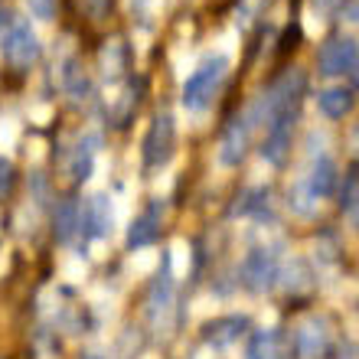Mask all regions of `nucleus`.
Returning <instances> with one entry per match:
<instances>
[{"label":"nucleus","mask_w":359,"mask_h":359,"mask_svg":"<svg viewBox=\"0 0 359 359\" xmlns=\"http://www.w3.org/2000/svg\"><path fill=\"white\" fill-rule=\"evenodd\" d=\"M173 147H177V121L173 114H157L144 134V167L147 170H157L173 157Z\"/></svg>","instance_id":"f03ea898"},{"label":"nucleus","mask_w":359,"mask_h":359,"mask_svg":"<svg viewBox=\"0 0 359 359\" xmlns=\"http://www.w3.org/2000/svg\"><path fill=\"white\" fill-rule=\"evenodd\" d=\"M173 301V278H170V258L163 255V271L157 274V281L151 284V294H147V313L151 320H157V313H167Z\"/></svg>","instance_id":"9b49d317"},{"label":"nucleus","mask_w":359,"mask_h":359,"mask_svg":"<svg viewBox=\"0 0 359 359\" xmlns=\"http://www.w3.org/2000/svg\"><path fill=\"white\" fill-rule=\"evenodd\" d=\"M320 111L323 118H330V121H340V118H346V114L353 111V104H356V95H353V88L346 86H333L327 88V92H320Z\"/></svg>","instance_id":"f8f14e48"},{"label":"nucleus","mask_w":359,"mask_h":359,"mask_svg":"<svg viewBox=\"0 0 359 359\" xmlns=\"http://www.w3.org/2000/svg\"><path fill=\"white\" fill-rule=\"evenodd\" d=\"M0 49H4V59H7L10 69L27 72L39 59V39H36V29L29 27V20H13V27H10Z\"/></svg>","instance_id":"7ed1b4c3"},{"label":"nucleus","mask_w":359,"mask_h":359,"mask_svg":"<svg viewBox=\"0 0 359 359\" xmlns=\"http://www.w3.org/2000/svg\"><path fill=\"white\" fill-rule=\"evenodd\" d=\"M242 327H245V320L242 317H226V320H216V323H209L206 327V340H212V343H232L242 333Z\"/></svg>","instance_id":"f3484780"},{"label":"nucleus","mask_w":359,"mask_h":359,"mask_svg":"<svg viewBox=\"0 0 359 359\" xmlns=\"http://www.w3.org/2000/svg\"><path fill=\"white\" fill-rule=\"evenodd\" d=\"M226 69H229V59L226 56H206L203 62L196 66V72L187 79V86H183V95H180V102L183 108L189 111H203L212 98H216L219 86H222V79H226Z\"/></svg>","instance_id":"f257e3e1"},{"label":"nucleus","mask_w":359,"mask_h":359,"mask_svg":"<svg viewBox=\"0 0 359 359\" xmlns=\"http://www.w3.org/2000/svg\"><path fill=\"white\" fill-rule=\"evenodd\" d=\"M66 88H69L72 98H86L88 95V79H86V72H82L76 62H69V69H66Z\"/></svg>","instance_id":"6ab92c4d"},{"label":"nucleus","mask_w":359,"mask_h":359,"mask_svg":"<svg viewBox=\"0 0 359 359\" xmlns=\"http://www.w3.org/2000/svg\"><path fill=\"white\" fill-rule=\"evenodd\" d=\"M86 10L92 13L95 20L108 17V10H111V0H86Z\"/></svg>","instance_id":"4be33fe9"},{"label":"nucleus","mask_w":359,"mask_h":359,"mask_svg":"<svg viewBox=\"0 0 359 359\" xmlns=\"http://www.w3.org/2000/svg\"><path fill=\"white\" fill-rule=\"evenodd\" d=\"M13 13H10L7 7H0V46H4V39H7V33H10V27H13Z\"/></svg>","instance_id":"393cba45"},{"label":"nucleus","mask_w":359,"mask_h":359,"mask_svg":"<svg viewBox=\"0 0 359 359\" xmlns=\"http://www.w3.org/2000/svg\"><path fill=\"white\" fill-rule=\"evenodd\" d=\"M242 274H245V284L252 287V291H268V287L274 284V278H278L274 255L268 252V248H252V252H248V258H245Z\"/></svg>","instance_id":"6e6552de"},{"label":"nucleus","mask_w":359,"mask_h":359,"mask_svg":"<svg viewBox=\"0 0 359 359\" xmlns=\"http://www.w3.org/2000/svg\"><path fill=\"white\" fill-rule=\"evenodd\" d=\"M131 7L134 10H144V7H147V0H131Z\"/></svg>","instance_id":"bb28decb"},{"label":"nucleus","mask_w":359,"mask_h":359,"mask_svg":"<svg viewBox=\"0 0 359 359\" xmlns=\"http://www.w3.org/2000/svg\"><path fill=\"white\" fill-rule=\"evenodd\" d=\"M13 180H17V173H13V163H10L7 157H0V199H4L10 189H13Z\"/></svg>","instance_id":"412c9836"},{"label":"nucleus","mask_w":359,"mask_h":359,"mask_svg":"<svg viewBox=\"0 0 359 359\" xmlns=\"http://www.w3.org/2000/svg\"><path fill=\"white\" fill-rule=\"evenodd\" d=\"M161 236V216L157 209H147L141 216L134 219V226L128 229V248H144V245H154Z\"/></svg>","instance_id":"4468645a"},{"label":"nucleus","mask_w":359,"mask_h":359,"mask_svg":"<svg viewBox=\"0 0 359 359\" xmlns=\"http://www.w3.org/2000/svg\"><path fill=\"white\" fill-rule=\"evenodd\" d=\"M353 86L359 88V62H356V66H353Z\"/></svg>","instance_id":"a878e982"},{"label":"nucleus","mask_w":359,"mask_h":359,"mask_svg":"<svg viewBox=\"0 0 359 359\" xmlns=\"http://www.w3.org/2000/svg\"><path fill=\"white\" fill-rule=\"evenodd\" d=\"M340 7H343V0H313V10H317L320 17H333Z\"/></svg>","instance_id":"5701e85b"},{"label":"nucleus","mask_w":359,"mask_h":359,"mask_svg":"<svg viewBox=\"0 0 359 359\" xmlns=\"http://www.w3.org/2000/svg\"><path fill=\"white\" fill-rule=\"evenodd\" d=\"M297 121H271L265 124L268 134H265V144H262V157L271 161L274 167H281L287 161V151H291V131Z\"/></svg>","instance_id":"1a4fd4ad"},{"label":"nucleus","mask_w":359,"mask_h":359,"mask_svg":"<svg viewBox=\"0 0 359 359\" xmlns=\"http://www.w3.org/2000/svg\"><path fill=\"white\" fill-rule=\"evenodd\" d=\"M294 350H297V359H330L333 337H330L327 320H323V317L304 320L297 337H294Z\"/></svg>","instance_id":"39448f33"},{"label":"nucleus","mask_w":359,"mask_h":359,"mask_svg":"<svg viewBox=\"0 0 359 359\" xmlns=\"http://www.w3.org/2000/svg\"><path fill=\"white\" fill-rule=\"evenodd\" d=\"M333 189H337V163L330 157H320V161L311 163V170L304 173L294 196H307L311 203H320V199L330 196Z\"/></svg>","instance_id":"423d86ee"},{"label":"nucleus","mask_w":359,"mask_h":359,"mask_svg":"<svg viewBox=\"0 0 359 359\" xmlns=\"http://www.w3.org/2000/svg\"><path fill=\"white\" fill-rule=\"evenodd\" d=\"M340 206L343 209H356L359 206V163H353L350 170L343 173V180H340Z\"/></svg>","instance_id":"a211bd4d"},{"label":"nucleus","mask_w":359,"mask_h":359,"mask_svg":"<svg viewBox=\"0 0 359 359\" xmlns=\"http://www.w3.org/2000/svg\"><path fill=\"white\" fill-rule=\"evenodd\" d=\"M248 134H252V121H248V114H238V118H232V121L226 124V131H222V144H219V161L226 163V167H238V163L245 161Z\"/></svg>","instance_id":"0eeeda50"},{"label":"nucleus","mask_w":359,"mask_h":359,"mask_svg":"<svg viewBox=\"0 0 359 359\" xmlns=\"http://www.w3.org/2000/svg\"><path fill=\"white\" fill-rule=\"evenodd\" d=\"M27 7L36 20H53L56 17V0H27Z\"/></svg>","instance_id":"aec40b11"},{"label":"nucleus","mask_w":359,"mask_h":359,"mask_svg":"<svg viewBox=\"0 0 359 359\" xmlns=\"http://www.w3.org/2000/svg\"><path fill=\"white\" fill-rule=\"evenodd\" d=\"M359 62V46L353 36H330L317 53V66L323 76H346Z\"/></svg>","instance_id":"20e7f679"},{"label":"nucleus","mask_w":359,"mask_h":359,"mask_svg":"<svg viewBox=\"0 0 359 359\" xmlns=\"http://www.w3.org/2000/svg\"><path fill=\"white\" fill-rule=\"evenodd\" d=\"M82 232L88 238H102L111 232V206H108V196H92L88 206L82 209Z\"/></svg>","instance_id":"9d476101"},{"label":"nucleus","mask_w":359,"mask_h":359,"mask_svg":"<svg viewBox=\"0 0 359 359\" xmlns=\"http://www.w3.org/2000/svg\"><path fill=\"white\" fill-rule=\"evenodd\" d=\"M53 222H56V238L59 242H72L76 232H82V206H79L76 199H62V203L56 206Z\"/></svg>","instance_id":"ddd939ff"},{"label":"nucleus","mask_w":359,"mask_h":359,"mask_svg":"<svg viewBox=\"0 0 359 359\" xmlns=\"http://www.w3.org/2000/svg\"><path fill=\"white\" fill-rule=\"evenodd\" d=\"M95 147H98V137H86V141H79L76 154H72V163H69V173L72 180H88L92 177V161H95Z\"/></svg>","instance_id":"dca6fc26"},{"label":"nucleus","mask_w":359,"mask_h":359,"mask_svg":"<svg viewBox=\"0 0 359 359\" xmlns=\"http://www.w3.org/2000/svg\"><path fill=\"white\" fill-rule=\"evenodd\" d=\"M297 39H301V27L294 23V27L287 29V33H284V39H281V56H284V53H287V49H294V46H297Z\"/></svg>","instance_id":"b1692460"},{"label":"nucleus","mask_w":359,"mask_h":359,"mask_svg":"<svg viewBox=\"0 0 359 359\" xmlns=\"http://www.w3.org/2000/svg\"><path fill=\"white\" fill-rule=\"evenodd\" d=\"M245 359H281V333L278 330H255L248 337Z\"/></svg>","instance_id":"2eb2a0df"}]
</instances>
